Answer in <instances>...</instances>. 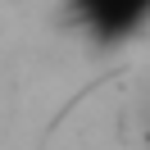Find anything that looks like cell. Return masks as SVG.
Here are the masks:
<instances>
[{
	"label": "cell",
	"mask_w": 150,
	"mask_h": 150,
	"mask_svg": "<svg viewBox=\"0 0 150 150\" xmlns=\"http://www.w3.org/2000/svg\"><path fill=\"white\" fill-rule=\"evenodd\" d=\"M73 14L96 41H123L141 28L146 0H73Z\"/></svg>",
	"instance_id": "6da1fadb"
}]
</instances>
